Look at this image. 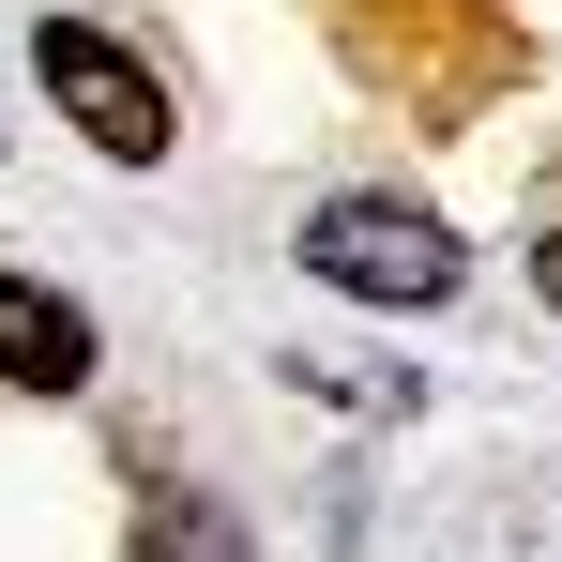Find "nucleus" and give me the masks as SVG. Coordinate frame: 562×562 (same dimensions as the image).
I'll use <instances>...</instances> for the list:
<instances>
[{"instance_id":"f257e3e1","label":"nucleus","mask_w":562,"mask_h":562,"mask_svg":"<svg viewBox=\"0 0 562 562\" xmlns=\"http://www.w3.org/2000/svg\"><path fill=\"white\" fill-rule=\"evenodd\" d=\"M304 274L319 289H350V304H457V228L426 213V198H380V183H350V198H319L304 213Z\"/></svg>"},{"instance_id":"f03ea898","label":"nucleus","mask_w":562,"mask_h":562,"mask_svg":"<svg viewBox=\"0 0 562 562\" xmlns=\"http://www.w3.org/2000/svg\"><path fill=\"white\" fill-rule=\"evenodd\" d=\"M31 61H46L61 122L92 137L106 168H168V137H183V122H168V77H153L122 31H92V15H46V31H31Z\"/></svg>"},{"instance_id":"7ed1b4c3","label":"nucleus","mask_w":562,"mask_h":562,"mask_svg":"<svg viewBox=\"0 0 562 562\" xmlns=\"http://www.w3.org/2000/svg\"><path fill=\"white\" fill-rule=\"evenodd\" d=\"M0 380H15V395H77V380H92V319H77L61 289L0 274Z\"/></svg>"},{"instance_id":"20e7f679","label":"nucleus","mask_w":562,"mask_h":562,"mask_svg":"<svg viewBox=\"0 0 562 562\" xmlns=\"http://www.w3.org/2000/svg\"><path fill=\"white\" fill-rule=\"evenodd\" d=\"M122 562H244V517H228L213 486H153V517H137Z\"/></svg>"},{"instance_id":"39448f33","label":"nucleus","mask_w":562,"mask_h":562,"mask_svg":"<svg viewBox=\"0 0 562 562\" xmlns=\"http://www.w3.org/2000/svg\"><path fill=\"white\" fill-rule=\"evenodd\" d=\"M532 289H548V319H562V228H548V244H532Z\"/></svg>"}]
</instances>
